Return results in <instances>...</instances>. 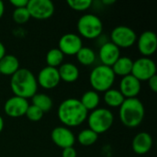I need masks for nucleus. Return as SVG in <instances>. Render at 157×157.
Returning <instances> with one entry per match:
<instances>
[{"mask_svg": "<svg viewBox=\"0 0 157 157\" xmlns=\"http://www.w3.org/2000/svg\"><path fill=\"white\" fill-rule=\"evenodd\" d=\"M88 113L80 100L75 98H69L62 101L57 109L58 120L69 129L78 127L86 121Z\"/></svg>", "mask_w": 157, "mask_h": 157, "instance_id": "obj_1", "label": "nucleus"}, {"mask_svg": "<svg viewBox=\"0 0 157 157\" xmlns=\"http://www.w3.org/2000/svg\"><path fill=\"white\" fill-rule=\"evenodd\" d=\"M38 86L36 76L27 68H19L10 78V88L14 96L25 99L31 98L37 93Z\"/></svg>", "mask_w": 157, "mask_h": 157, "instance_id": "obj_2", "label": "nucleus"}, {"mask_svg": "<svg viewBox=\"0 0 157 157\" xmlns=\"http://www.w3.org/2000/svg\"><path fill=\"white\" fill-rule=\"evenodd\" d=\"M145 109L143 102L138 98H125L119 108V117L121 123L127 128H137L144 121Z\"/></svg>", "mask_w": 157, "mask_h": 157, "instance_id": "obj_3", "label": "nucleus"}, {"mask_svg": "<svg viewBox=\"0 0 157 157\" xmlns=\"http://www.w3.org/2000/svg\"><path fill=\"white\" fill-rule=\"evenodd\" d=\"M115 79L116 75L111 67L103 64L94 67L89 75V83L93 90L98 93H104L112 88Z\"/></svg>", "mask_w": 157, "mask_h": 157, "instance_id": "obj_4", "label": "nucleus"}, {"mask_svg": "<svg viewBox=\"0 0 157 157\" xmlns=\"http://www.w3.org/2000/svg\"><path fill=\"white\" fill-rule=\"evenodd\" d=\"M86 122L88 129L98 135L107 132L114 123V115L111 110L106 108H98L87 115Z\"/></svg>", "mask_w": 157, "mask_h": 157, "instance_id": "obj_5", "label": "nucleus"}, {"mask_svg": "<svg viewBox=\"0 0 157 157\" xmlns=\"http://www.w3.org/2000/svg\"><path fill=\"white\" fill-rule=\"evenodd\" d=\"M78 35L87 40L100 37L103 31V23L100 17L93 14H86L79 17L76 24Z\"/></svg>", "mask_w": 157, "mask_h": 157, "instance_id": "obj_6", "label": "nucleus"}, {"mask_svg": "<svg viewBox=\"0 0 157 157\" xmlns=\"http://www.w3.org/2000/svg\"><path fill=\"white\" fill-rule=\"evenodd\" d=\"M136 32L128 26H118L110 33V41L120 49L132 47L137 40Z\"/></svg>", "mask_w": 157, "mask_h": 157, "instance_id": "obj_7", "label": "nucleus"}, {"mask_svg": "<svg viewBox=\"0 0 157 157\" xmlns=\"http://www.w3.org/2000/svg\"><path fill=\"white\" fill-rule=\"evenodd\" d=\"M131 75L137 78L141 83L148 81L156 75V64L155 61L149 57H140L133 61Z\"/></svg>", "mask_w": 157, "mask_h": 157, "instance_id": "obj_8", "label": "nucleus"}, {"mask_svg": "<svg viewBox=\"0 0 157 157\" xmlns=\"http://www.w3.org/2000/svg\"><path fill=\"white\" fill-rule=\"evenodd\" d=\"M27 9L30 17L43 20L52 17L55 6L51 0H29Z\"/></svg>", "mask_w": 157, "mask_h": 157, "instance_id": "obj_9", "label": "nucleus"}, {"mask_svg": "<svg viewBox=\"0 0 157 157\" xmlns=\"http://www.w3.org/2000/svg\"><path fill=\"white\" fill-rule=\"evenodd\" d=\"M83 47L82 38L75 33L63 34L58 41V49L63 55L74 56Z\"/></svg>", "mask_w": 157, "mask_h": 157, "instance_id": "obj_10", "label": "nucleus"}, {"mask_svg": "<svg viewBox=\"0 0 157 157\" xmlns=\"http://www.w3.org/2000/svg\"><path fill=\"white\" fill-rule=\"evenodd\" d=\"M137 48L143 57H151L157 49L156 34L151 30H145L137 37Z\"/></svg>", "mask_w": 157, "mask_h": 157, "instance_id": "obj_11", "label": "nucleus"}, {"mask_svg": "<svg viewBox=\"0 0 157 157\" xmlns=\"http://www.w3.org/2000/svg\"><path fill=\"white\" fill-rule=\"evenodd\" d=\"M52 142L59 148L64 149L68 147H74L75 143V136L71 129L65 126L55 127L51 132Z\"/></svg>", "mask_w": 157, "mask_h": 157, "instance_id": "obj_12", "label": "nucleus"}, {"mask_svg": "<svg viewBox=\"0 0 157 157\" xmlns=\"http://www.w3.org/2000/svg\"><path fill=\"white\" fill-rule=\"evenodd\" d=\"M29 106L28 99L13 96L9 98L4 104V111L10 118H20L25 116Z\"/></svg>", "mask_w": 157, "mask_h": 157, "instance_id": "obj_13", "label": "nucleus"}, {"mask_svg": "<svg viewBox=\"0 0 157 157\" xmlns=\"http://www.w3.org/2000/svg\"><path fill=\"white\" fill-rule=\"evenodd\" d=\"M36 79L38 86L47 90L55 88L61 82L58 69L50 66L43 67L39 72Z\"/></svg>", "mask_w": 157, "mask_h": 157, "instance_id": "obj_14", "label": "nucleus"}, {"mask_svg": "<svg viewBox=\"0 0 157 157\" xmlns=\"http://www.w3.org/2000/svg\"><path fill=\"white\" fill-rule=\"evenodd\" d=\"M121 56V49L111 41L102 43L98 51V58L101 64L109 67H111Z\"/></svg>", "mask_w": 157, "mask_h": 157, "instance_id": "obj_15", "label": "nucleus"}, {"mask_svg": "<svg viewBox=\"0 0 157 157\" xmlns=\"http://www.w3.org/2000/svg\"><path fill=\"white\" fill-rule=\"evenodd\" d=\"M142 89V83L133 75H129L121 77L120 82V92L124 98H134L140 94Z\"/></svg>", "mask_w": 157, "mask_h": 157, "instance_id": "obj_16", "label": "nucleus"}, {"mask_svg": "<svg viewBox=\"0 0 157 157\" xmlns=\"http://www.w3.org/2000/svg\"><path fill=\"white\" fill-rule=\"evenodd\" d=\"M154 140L150 133L142 132L137 133L132 141V149L138 155H144L149 153L153 147Z\"/></svg>", "mask_w": 157, "mask_h": 157, "instance_id": "obj_17", "label": "nucleus"}, {"mask_svg": "<svg viewBox=\"0 0 157 157\" xmlns=\"http://www.w3.org/2000/svg\"><path fill=\"white\" fill-rule=\"evenodd\" d=\"M57 69L61 81L64 83H75L79 78V69L73 63H63Z\"/></svg>", "mask_w": 157, "mask_h": 157, "instance_id": "obj_18", "label": "nucleus"}, {"mask_svg": "<svg viewBox=\"0 0 157 157\" xmlns=\"http://www.w3.org/2000/svg\"><path fill=\"white\" fill-rule=\"evenodd\" d=\"M19 68V61L13 54H6L0 60V74L3 75L11 77Z\"/></svg>", "mask_w": 157, "mask_h": 157, "instance_id": "obj_19", "label": "nucleus"}, {"mask_svg": "<svg viewBox=\"0 0 157 157\" xmlns=\"http://www.w3.org/2000/svg\"><path fill=\"white\" fill-rule=\"evenodd\" d=\"M133 61L128 56H121L115 63L111 66V69L116 76L124 77L132 74Z\"/></svg>", "mask_w": 157, "mask_h": 157, "instance_id": "obj_20", "label": "nucleus"}, {"mask_svg": "<svg viewBox=\"0 0 157 157\" xmlns=\"http://www.w3.org/2000/svg\"><path fill=\"white\" fill-rule=\"evenodd\" d=\"M79 100L84 106V108L89 112L98 108L100 104V96H99V93L92 89V90L86 91L82 95Z\"/></svg>", "mask_w": 157, "mask_h": 157, "instance_id": "obj_21", "label": "nucleus"}, {"mask_svg": "<svg viewBox=\"0 0 157 157\" xmlns=\"http://www.w3.org/2000/svg\"><path fill=\"white\" fill-rule=\"evenodd\" d=\"M103 99L106 105H108L110 108H120L125 100L124 97L120 92V90L116 88H110L104 92Z\"/></svg>", "mask_w": 157, "mask_h": 157, "instance_id": "obj_22", "label": "nucleus"}, {"mask_svg": "<svg viewBox=\"0 0 157 157\" xmlns=\"http://www.w3.org/2000/svg\"><path fill=\"white\" fill-rule=\"evenodd\" d=\"M31 101H32V105L39 108L43 113L49 112L53 106V101H52V98L44 93L37 92L31 98Z\"/></svg>", "mask_w": 157, "mask_h": 157, "instance_id": "obj_23", "label": "nucleus"}, {"mask_svg": "<svg viewBox=\"0 0 157 157\" xmlns=\"http://www.w3.org/2000/svg\"><path fill=\"white\" fill-rule=\"evenodd\" d=\"M75 56H76L78 63L84 66H90L94 64L97 59L95 51L89 47H85V46H83L79 50V52L76 53Z\"/></svg>", "mask_w": 157, "mask_h": 157, "instance_id": "obj_24", "label": "nucleus"}, {"mask_svg": "<svg viewBox=\"0 0 157 157\" xmlns=\"http://www.w3.org/2000/svg\"><path fill=\"white\" fill-rule=\"evenodd\" d=\"M64 55L58 48L51 49L46 54V63L47 66L58 68L61 64L63 63Z\"/></svg>", "mask_w": 157, "mask_h": 157, "instance_id": "obj_25", "label": "nucleus"}, {"mask_svg": "<svg viewBox=\"0 0 157 157\" xmlns=\"http://www.w3.org/2000/svg\"><path fill=\"white\" fill-rule=\"evenodd\" d=\"M98 135L90 129L82 130L77 135V142L83 146H91L97 143Z\"/></svg>", "mask_w": 157, "mask_h": 157, "instance_id": "obj_26", "label": "nucleus"}, {"mask_svg": "<svg viewBox=\"0 0 157 157\" xmlns=\"http://www.w3.org/2000/svg\"><path fill=\"white\" fill-rule=\"evenodd\" d=\"M12 18L16 24L23 25V24H26L30 19V16L27 7L15 8L12 14Z\"/></svg>", "mask_w": 157, "mask_h": 157, "instance_id": "obj_27", "label": "nucleus"}, {"mask_svg": "<svg viewBox=\"0 0 157 157\" xmlns=\"http://www.w3.org/2000/svg\"><path fill=\"white\" fill-rule=\"evenodd\" d=\"M66 3L71 9L78 12L89 9L93 4L91 0H67Z\"/></svg>", "mask_w": 157, "mask_h": 157, "instance_id": "obj_28", "label": "nucleus"}, {"mask_svg": "<svg viewBox=\"0 0 157 157\" xmlns=\"http://www.w3.org/2000/svg\"><path fill=\"white\" fill-rule=\"evenodd\" d=\"M43 115H44V113L39 108L35 107L32 104L29 106V108L26 111V114H25L27 119L30 121H33V122L40 121L43 118Z\"/></svg>", "mask_w": 157, "mask_h": 157, "instance_id": "obj_29", "label": "nucleus"}, {"mask_svg": "<svg viewBox=\"0 0 157 157\" xmlns=\"http://www.w3.org/2000/svg\"><path fill=\"white\" fill-rule=\"evenodd\" d=\"M62 157H77V152L75 147L64 148L62 151Z\"/></svg>", "mask_w": 157, "mask_h": 157, "instance_id": "obj_30", "label": "nucleus"}, {"mask_svg": "<svg viewBox=\"0 0 157 157\" xmlns=\"http://www.w3.org/2000/svg\"><path fill=\"white\" fill-rule=\"evenodd\" d=\"M29 0H11L10 4L15 7V8H22V7H27Z\"/></svg>", "mask_w": 157, "mask_h": 157, "instance_id": "obj_31", "label": "nucleus"}, {"mask_svg": "<svg viewBox=\"0 0 157 157\" xmlns=\"http://www.w3.org/2000/svg\"><path fill=\"white\" fill-rule=\"evenodd\" d=\"M148 86H149V87H150V89L153 91V92H155V93H156L157 92V75H154L153 77H151L148 81Z\"/></svg>", "mask_w": 157, "mask_h": 157, "instance_id": "obj_32", "label": "nucleus"}, {"mask_svg": "<svg viewBox=\"0 0 157 157\" xmlns=\"http://www.w3.org/2000/svg\"><path fill=\"white\" fill-rule=\"evenodd\" d=\"M6 54V47H5V45L3 44V42L0 41V60H1Z\"/></svg>", "mask_w": 157, "mask_h": 157, "instance_id": "obj_33", "label": "nucleus"}, {"mask_svg": "<svg viewBox=\"0 0 157 157\" xmlns=\"http://www.w3.org/2000/svg\"><path fill=\"white\" fill-rule=\"evenodd\" d=\"M5 13V4L0 0V18L4 16Z\"/></svg>", "mask_w": 157, "mask_h": 157, "instance_id": "obj_34", "label": "nucleus"}, {"mask_svg": "<svg viewBox=\"0 0 157 157\" xmlns=\"http://www.w3.org/2000/svg\"><path fill=\"white\" fill-rule=\"evenodd\" d=\"M4 126H5V121H4V119L2 118V116L0 115V133L4 130Z\"/></svg>", "mask_w": 157, "mask_h": 157, "instance_id": "obj_35", "label": "nucleus"}, {"mask_svg": "<svg viewBox=\"0 0 157 157\" xmlns=\"http://www.w3.org/2000/svg\"><path fill=\"white\" fill-rule=\"evenodd\" d=\"M102 3H103L104 5L107 6V5H112V4H114L115 1H114V0H103Z\"/></svg>", "mask_w": 157, "mask_h": 157, "instance_id": "obj_36", "label": "nucleus"}, {"mask_svg": "<svg viewBox=\"0 0 157 157\" xmlns=\"http://www.w3.org/2000/svg\"><path fill=\"white\" fill-rule=\"evenodd\" d=\"M0 75H1V74H0Z\"/></svg>", "mask_w": 157, "mask_h": 157, "instance_id": "obj_37", "label": "nucleus"}]
</instances>
